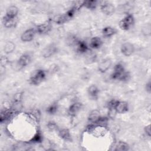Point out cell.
I'll use <instances>...</instances> for the list:
<instances>
[{"mask_svg":"<svg viewBox=\"0 0 151 151\" xmlns=\"http://www.w3.org/2000/svg\"><path fill=\"white\" fill-rule=\"evenodd\" d=\"M134 45L130 42H124L120 47L121 53L125 57L132 55L134 51Z\"/></svg>","mask_w":151,"mask_h":151,"instance_id":"obj_6","label":"cell"},{"mask_svg":"<svg viewBox=\"0 0 151 151\" xmlns=\"http://www.w3.org/2000/svg\"><path fill=\"white\" fill-rule=\"evenodd\" d=\"M103 45V41L99 37H94L91 38L89 43V47L91 49L97 50Z\"/></svg>","mask_w":151,"mask_h":151,"instance_id":"obj_14","label":"cell"},{"mask_svg":"<svg viewBox=\"0 0 151 151\" xmlns=\"http://www.w3.org/2000/svg\"><path fill=\"white\" fill-rule=\"evenodd\" d=\"M114 110L116 113L123 114L128 111L129 104L128 103L124 101H119L114 108Z\"/></svg>","mask_w":151,"mask_h":151,"instance_id":"obj_11","label":"cell"},{"mask_svg":"<svg viewBox=\"0 0 151 151\" xmlns=\"http://www.w3.org/2000/svg\"><path fill=\"white\" fill-rule=\"evenodd\" d=\"M8 60H7V58L5 57V56H2L1 57V65H5L7 63Z\"/></svg>","mask_w":151,"mask_h":151,"instance_id":"obj_30","label":"cell"},{"mask_svg":"<svg viewBox=\"0 0 151 151\" xmlns=\"http://www.w3.org/2000/svg\"><path fill=\"white\" fill-rule=\"evenodd\" d=\"M57 52V47L54 43H51L46 46L42 51V55L45 58L51 57Z\"/></svg>","mask_w":151,"mask_h":151,"instance_id":"obj_5","label":"cell"},{"mask_svg":"<svg viewBox=\"0 0 151 151\" xmlns=\"http://www.w3.org/2000/svg\"><path fill=\"white\" fill-rule=\"evenodd\" d=\"M42 139V137L40 133H37L32 139L34 142H40Z\"/></svg>","mask_w":151,"mask_h":151,"instance_id":"obj_27","label":"cell"},{"mask_svg":"<svg viewBox=\"0 0 151 151\" xmlns=\"http://www.w3.org/2000/svg\"><path fill=\"white\" fill-rule=\"evenodd\" d=\"M15 49V44L12 41L6 42L4 47V51L6 54H9L14 52Z\"/></svg>","mask_w":151,"mask_h":151,"instance_id":"obj_20","label":"cell"},{"mask_svg":"<svg viewBox=\"0 0 151 151\" xmlns=\"http://www.w3.org/2000/svg\"><path fill=\"white\" fill-rule=\"evenodd\" d=\"M12 114V113L8 110L2 111L1 114V122L2 123L4 121H6L8 119Z\"/></svg>","mask_w":151,"mask_h":151,"instance_id":"obj_25","label":"cell"},{"mask_svg":"<svg viewBox=\"0 0 151 151\" xmlns=\"http://www.w3.org/2000/svg\"><path fill=\"white\" fill-rule=\"evenodd\" d=\"M57 109H58L57 104L54 103V104H51L47 108L46 111L47 113H48L50 114H54L57 112Z\"/></svg>","mask_w":151,"mask_h":151,"instance_id":"obj_23","label":"cell"},{"mask_svg":"<svg viewBox=\"0 0 151 151\" xmlns=\"http://www.w3.org/2000/svg\"><path fill=\"white\" fill-rule=\"evenodd\" d=\"M17 23V18H7L5 17L3 18V24L4 25L8 28H11L14 27Z\"/></svg>","mask_w":151,"mask_h":151,"instance_id":"obj_19","label":"cell"},{"mask_svg":"<svg viewBox=\"0 0 151 151\" xmlns=\"http://www.w3.org/2000/svg\"><path fill=\"white\" fill-rule=\"evenodd\" d=\"M19 12L18 8L15 5H11L6 10L5 17L7 18H17Z\"/></svg>","mask_w":151,"mask_h":151,"instance_id":"obj_13","label":"cell"},{"mask_svg":"<svg viewBox=\"0 0 151 151\" xmlns=\"http://www.w3.org/2000/svg\"><path fill=\"white\" fill-rule=\"evenodd\" d=\"M101 117V116L100 114V112L97 110H94L90 112V113L88 115V119L90 123L97 124Z\"/></svg>","mask_w":151,"mask_h":151,"instance_id":"obj_15","label":"cell"},{"mask_svg":"<svg viewBox=\"0 0 151 151\" xmlns=\"http://www.w3.org/2000/svg\"><path fill=\"white\" fill-rule=\"evenodd\" d=\"M31 61V55L28 53L25 52L22 54L19 58L18 59L16 65L18 70L22 69L24 67H27Z\"/></svg>","mask_w":151,"mask_h":151,"instance_id":"obj_4","label":"cell"},{"mask_svg":"<svg viewBox=\"0 0 151 151\" xmlns=\"http://www.w3.org/2000/svg\"><path fill=\"white\" fill-rule=\"evenodd\" d=\"M100 9L101 12L106 15H112L115 11L113 4L108 1H102L100 4Z\"/></svg>","mask_w":151,"mask_h":151,"instance_id":"obj_7","label":"cell"},{"mask_svg":"<svg viewBox=\"0 0 151 151\" xmlns=\"http://www.w3.org/2000/svg\"><path fill=\"white\" fill-rule=\"evenodd\" d=\"M36 32V29L34 28H29L25 30L21 35V41L24 42H31L34 40Z\"/></svg>","mask_w":151,"mask_h":151,"instance_id":"obj_8","label":"cell"},{"mask_svg":"<svg viewBox=\"0 0 151 151\" xmlns=\"http://www.w3.org/2000/svg\"><path fill=\"white\" fill-rule=\"evenodd\" d=\"M112 62L110 58H105L101 60L98 65V70L101 73H106L111 65Z\"/></svg>","mask_w":151,"mask_h":151,"instance_id":"obj_10","label":"cell"},{"mask_svg":"<svg viewBox=\"0 0 151 151\" xmlns=\"http://www.w3.org/2000/svg\"><path fill=\"white\" fill-rule=\"evenodd\" d=\"M46 76V73L44 70L37 69L31 74L29 78V82L32 85H39L45 80Z\"/></svg>","mask_w":151,"mask_h":151,"instance_id":"obj_2","label":"cell"},{"mask_svg":"<svg viewBox=\"0 0 151 151\" xmlns=\"http://www.w3.org/2000/svg\"><path fill=\"white\" fill-rule=\"evenodd\" d=\"M75 46L77 51L81 54H85L88 51V47L84 41L78 40Z\"/></svg>","mask_w":151,"mask_h":151,"instance_id":"obj_18","label":"cell"},{"mask_svg":"<svg viewBox=\"0 0 151 151\" xmlns=\"http://www.w3.org/2000/svg\"><path fill=\"white\" fill-rule=\"evenodd\" d=\"M81 104L79 102H75L71 104L68 108V113L71 116H75L80 110Z\"/></svg>","mask_w":151,"mask_h":151,"instance_id":"obj_17","label":"cell"},{"mask_svg":"<svg viewBox=\"0 0 151 151\" xmlns=\"http://www.w3.org/2000/svg\"><path fill=\"white\" fill-rule=\"evenodd\" d=\"M129 149V146L123 142H119L116 146V150H127Z\"/></svg>","mask_w":151,"mask_h":151,"instance_id":"obj_24","label":"cell"},{"mask_svg":"<svg viewBox=\"0 0 151 151\" xmlns=\"http://www.w3.org/2000/svg\"><path fill=\"white\" fill-rule=\"evenodd\" d=\"M144 131L146 135H147L149 137L150 136V125L148 124L145 127Z\"/></svg>","mask_w":151,"mask_h":151,"instance_id":"obj_28","label":"cell"},{"mask_svg":"<svg viewBox=\"0 0 151 151\" xmlns=\"http://www.w3.org/2000/svg\"><path fill=\"white\" fill-rule=\"evenodd\" d=\"M88 96L89 97L93 100H96L98 99L99 96L100 90L98 87L95 84L90 85L87 90Z\"/></svg>","mask_w":151,"mask_h":151,"instance_id":"obj_12","label":"cell"},{"mask_svg":"<svg viewBox=\"0 0 151 151\" xmlns=\"http://www.w3.org/2000/svg\"><path fill=\"white\" fill-rule=\"evenodd\" d=\"M134 18L132 14H127L119 23V27L124 31L129 30L134 24Z\"/></svg>","mask_w":151,"mask_h":151,"instance_id":"obj_3","label":"cell"},{"mask_svg":"<svg viewBox=\"0 0 151 151\" xmlns=\"http://www.w3.org/2000/svg\"><path fill=\"white\" fill-rule=\"evenodd\" d=\"M48 128L51 130H53L56 129V124L54 122H49L48 124Z\"/></svg>","mask_w":151,"mask_h":151,"instance_id":"obj_29","label":"cell"},{"mask_svg":"<svg viewBox=\"0 0 151 151\" xmlns=\"http://www.w3.org/2000/svg\"><path fill=\"white\" fill-rule=\"evenodd\" d=\"M98 1L96 0L93 1H84V6L87 9L93 10L96 8L98 5Z\"/></svg>","mask_w":151,"mask_h":151,"instance_id":"obj_21","label":"cell"},{"mask_svg":"<svg viewBox=\"0 0 151 151\" xmlns=\"http://www.w3.org/2000/svg\"><path fill=\"white\" fill-rule=\"evenodd\" d=\"M150 89H151V86H150V82L149 81L146 84V90L148 93L150 92Z\"/></svg>","mask_w":151,"mask_h":151,"instance_id":"obj_31","label":"cell"},{"mask_svg":"<svg viewBox=\"0 0 151 151\" xmlns=\"http://www.w3.org/2000/svg\"><path fill=\"white\" fill-rule=\"evenodd\" d=\"M130 75L126 71L124 65L121 63H117L114 65L113 71L111 74V78L114 80L125 81L129 80Z\"/></svg>","mask_w":151,"mask_h":151,"instance_id":"obj_1","label":"cell"},{"mask_svg":"<svg viewBox=\"0 0 151 151\" xmlns=\"http://www.w3.org/2000/svg\"><path fill=\"white\" fill-rule=\"evenodd\" d=\"M59 136L64 140H70L71 134L69 130L67 129H63L59 132Z\"/></svg>","mask_w":151,"mask_h":151,"instance_id":"obj_22","label":"cell"},{"mask_svg":"<svg viewBox=\"0 0 151 151\" xmlns=\"http://www.w3.org/2000/svg\"><path fill=\"white\" fill-rule=\"evenodd\" d=\"M22 94L21 93H17L15 94H14V100L15 103H19L21 101L22 99Z\"/></svg>","mask_w":151,"mask_h":151,"instance_id":"obj_26","label":"cell"},{"mask_svg":"<svg viewBox=\"0 0 151 151\" xmlns=\"http://www.w3.org/2000/svg\"><path fill=\"white\" fill-rule=\"evenodd\" d=\"M101 33L104 37L110 38L114 35L117 33V30L114 27L107 26V27H105L102 29Z\"/></svg>","mask_w":151,"mask_h":151,"instance_id":"obj_16","label":"cell"},{"mask_svg":"<svg viewBox=\"0 0 151 151\" xmlns=\"http://www.w3.org/2000/svg\"><path fill=\"white\" fill-rule=\"evenodd\" d=\"M51 29V24L50 21H46L42 24L38 25L36 27V31L39 34L44 35L48 33Z\"/></svg>","mask_w":151,"mask_h":151,"instance_id":"obj_9","label":"cell"}]
</instances>
